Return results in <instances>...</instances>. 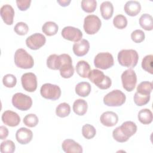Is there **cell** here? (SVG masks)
I'll use <instances>...</instances> for the list:
<instances>
[{
	"label": "cell",
	"instance_id": "6da1fadb",
	"mask_svg": "<svg viewBox=\"0 0 153 153\" xmlns=\"http://www.w3.org/2000/svg\"><path fill=\"white\" fill-rule=\"evenodd\" d=\"M136 124L133 121H127L114 130L112 136L118 142L123 143L127 141L131 136L136 133Z\"/></svg>",
	"mask_w": 153,
	"mask_h": 153
},
{
	"label": "cell",
	"instance_id": "7a4b0ae2",
	"mask_svg": "<svg viewBox=\"0 0 153 153\" xmlns=\"http://www.w3.org/2000/svg\"><path fill=\"white\" fill-rule=\"evenodd\" d=\"M117 57L120 65L124 67L133 68L137 64L139 55L134 50L124 49L118 53Z\"/></svg>",
	"mask_w": 153,
	"mask_h": 153
},
{
	"label": "cell",
	"instance_id": "3957f363",
	"mask_svg": "<svg viewBox=\"0 0 153 153\" xmlns=\"http://www.w3.org/2000/svg\"><path fill=\"white\" fill-rule=\"evenodd\" d=\"M88 78L91 82L102 90L109 88L112 84L111 79L108 76L105 75L103 72L99 69L90 71Z\"/></svg>",
	"mask_w": 153,
	"mask_h": 153
},
{
	"label": "cell",
	"instance_id": "277c9868",
	"mask_svg": "<svg viewBox=\"0 0 153 153\" xmlns=\"http://www.w3.org/2000/svg\"><path fill=\"white\" fill-rule=\"evenodd\" d=\"M15 65L19 68L30 69L34 65V60L32 56L23 49H17L14 54Z\"/></svg>",
	"mask_w": 153,
	"mask_h": 153
},
{
	"label": "cell",
	"instance_id": "5b68a950",
	"mask_svg": "<svg viewBox=\"0 0 153 153\" xmlns=\"http://www.w3.org/2000/svg\"><path fill=\"white\" fill-rule=\"evenodd\" d=\"M125 94L120 90H114L103 97V103L108 106H120L126 102Z\"/></svg>",
	"mask_w": 153,
	"mask_h": 153
},
{
	"label": "cell",
	"instance_id": "8992f818",
	"mask_svg": "<svg viewBox=\"0 0 153 153\" xmlns=\"http://www.w3.org/2000/svg\"><path fill=\"white\" fill-rule=\"evenodd\" d=\"M102 25L100 19L98 16L90 14L84 18L83 27L86 33L88 35H93L97 33Z\"/></svg>",
	"mask_w": 153,
	"mask_h": 153
},
{
	"label": "cell",
	"instance_id": "52a82bcc",
	"mask_svg": "<svg viewBox=\"0 0 153 153\" xmlns=\"http://www.w3.org/2000/svg\"><path fill=\"white\" fill-rule=\"evenodd\" d=\"M13 105L21 111H27L32 105V98L22 93H17L12 97Z\"/></svg>",
	"mask_w": 153,
	"mask_h": 153
},
{
	"label": "cell",
	"instance_id": "ba28073f",
	"mask_svg": "<svg viewBox=\"0 0 153 153\" xmlns=\"http://www.w3.org/2000/svg\"><path fill=\"white\" fill-rule=\"evenodd\" d=\"M40 93L45 99L56 100L61 96V89L57 85L45 83L41 86Z\"/></svg>",
	"mask_w": 153,
	"mask_h": 153
},
{
	"label": "cell",
	"instance_id": "9c48e42d",
	"mask_svg": "<svg viewBox=\"0 0 153 153\" xmlns=\"http://www.w3.org/2000/svg\"><path fill=\"white\" fill-rule=\"evenodd\" d=\"M114 58L112 55L108 52L98 53L94 57V66L101 69H107L114 65Z\"/></svg>",
	"mask_w": 153,
	"mask_h": 153
},
{
	"label": "cell",
	"instance_id": "30bf717a",
	"mask_svg": "<svg viewBox=\"0 0 153 153\" xmlns=\"http://www.w3.org/2000/svg\"><path fill=\"white\" fill-rule=\"evenodd\" d=\"M121 78L123 88L126 91H131L134 89L137 82V76L133 69H128L124 71Z\"/></svg>",
	"mask_w": 153,
	"mask_h": 153
},
{
	"label": "cell",
	"instance_id": "8fae6325",
	"mask_svg": "<svg viewBox=\"0 0 153 153\" xmlns=\"http://www.w3.org/2000/svg\"><path fill=\"white\" fill-rule=\"evenodd\" d=\"M23 88L28 92H33L37 88L36 76L32 72L25 73L21 77Z\"/></svg>",
	"mask_w": 153,
	"mask_h": 153
},
{
	"label": "cell",
	"instance_id": "7c38bea8",
	"mask_svg": "<svg viewBox=\"0 0 153 153\" xmlns=\"http://www.w3.org/2000/svg\"><path fill=\"white\" fill-rule=\"evenodd\" d=\"M45 41L46 38L44 35L40 33H35L26 38V44L30 49L36 50L42 47Z\"/></svg>",
	"mask_w": 153,
	"mask_h": 153
},
{
	"label": "cell",
	"instance_id": "4fadbf2b",
	"mask_svg": "<svg viewBox=\"0 0 153 153\" xmlns=\"http://www.w3.org/2000/svg\"><path fill=\"white\" fill-rule=\"evenodd\" d=\"M62 36L65 39L76 42L81 39L82 33L78 28L69 26L62 29Z\"/></svg>",
	"mask_w": 153,
	"mask_h": 153
},
{
	"label": "cell",
	"instance_id": "5bb4252c",
	"mask_svg": "<svg viewBox=\"0 0 153 153\" xmlns=\"http://www.w3.org/2000/svg\"><path fill=\"white\" fill-rule=\"evenodd\" d=\"M2 121L5 124L10 127H16L20 122L19 115L15 112L7 110L4 112L2 115Z\"/></svg>",
	"mask_w": 153,
	"mask_h": 153
},
{
	"label": "cell",
	"instance_id": "9a60e30c",
	"mask_svg": "<svg viewBox=\"0 0 153 153\" xmlns=\"http://www.w3.org/2000/svg\"><path fill=\"white\" fill-rule=\"evenodd\" d=\"M33 137L32 131L26 128L21 127L18 129L16 133V138L17 141L22 145H25L29 143Z\"/></svg>",
	"mask_w": 153,
	"mask_h": 153
},
{
	"label": "cell",
	"instance_id": "2e32d148",
	"mask_svg": "<svg viewBox=\"0 0 153 153\" xmlns=\"http://www.w3.org/2000/svg\"><path fill=\"white\" fill-rule=\"evenodd\" d=\"M62 148L64 152L66 153H82V146L75 140L67 139L63 140L62 144Z\"/></svg>",
	"mask_w": 153,
	"mask_h": 153
},
{
	"label": "cell",
	"instance_id": "e0dca14e",
	"mask_svg": "<svg viewBox=\"0 0 153 153\" xmlns=\"http://www.w3.org/2000/svg\"><path fill=\"white\" fill-rule=\"evenodd\" d=\"M100 120L103 126L106 127H112L116 125L118 123V117L114 112L106 111L101 115Z\"/></svg>",
	"mask_w": 153,
	"mask_h": 153
},
{
	"label": "cell",
	"instance_id": "ac0fdd59",
	"mask_svg": "<svg viewBox=\"0 0 153 153\" xmlns=\"http://www.w3.org/2000/svg\"><path fill=\"white\" fill-rule=\"evenodd\" d=\"M1 16L5 24L11 25L14 16V10L12 6L9 4L2 5L1 8Z\"/></svg>",
	"mask_w": 153,
	"mask_h": 153
},
{
	"label": "cell",
	"instance_id": "d6986e66",
	"mask_svg": "<svg viewBox=\"0 0 153 153\" xmlns=\"http://www.w3.org/2000/svg\"><path fill=\"white\" fill-rule=\"evenodd\" d=\"M90 49V43L85 39H81L79 41L74 43L72 50L74 54L79 57L85 55Z\"/></svg>",
	"mask_w": 153,
	"mask_h": 153
},
{
	"label": "cell",
	"instance_id": "ffe728a7",
	"mask_svg": "<svg viewBox=\"0 0 153 153\" xmlns=\"http://www.w3.org/2000/svg\"><path fill=\"white\" fill-rule=\"evenodd\" d=\"M124 10L127 15L136 16L141 10V5L137 1H128L125 4Z\"/></svg>",
	"mask_w": 153,
	"mask_h": 153
},
{
	"label": "cell",
	"instance_id": "44dd1931",
	"mask_svg": "<svg viewBox=\"0 0 153 153\" xmlns=\"http://www.w3.org/2000/svg\"><path fill=\"white\" fill-rule=\"evenodd\" d=\"M100 10L102 17L105 20H109L112 17L114 13V7L110 1H104L100 6Z\"/></svg>",
	"mask_w": 153,
	"mask_h": 153
},
{
	"label": "cell",
	"instance_id": "7402d4cb",
	"mask_svg": "<svg viewBox=\"0 0 153 153\" xmlns=\"http://www.w3.org/2000/svg\"><path fill=\"white\" fill-rule=\"evenodd\" d=\"M88 108V105L85 100L78 99L76 100L73 104V111L78 115H84Z\"/></svg>",
	"mask_w": 153,
	"mask_h": 153
},
{
	"label": "cell",
	"instance_id": "603a6c76",
	"mask_svg": "<svg viewBox=\"0 0 153 153\" xmlns=\"http://www.w3.org/2000/svg\"><path fill=\"white\" fill-rule=\"evenodd\" d=\"M91 85L89 82L83 81L79 82L75 86V93L81 97H87L91 92Z\"/></svg>",
	"mask_w": 153,
	"mask_h": 153
},
{
	"label": "cell",
	"instance_id": "cb8c5ba5",
	"mask_svg": "<svg viewBox=\"0 0 153 153\" xmlns=\"http://www.w3.org/2000/svg\"><path fill=\"white\" fill-rule=\"evenodd\" d=\"M76 71L82 78H87L90 72V65L84 60H79L76 65Z\"/></svg>",
	"mask_w": 153,
	"mask_h": 153
},
{
	"label": "cell",
	"instance_id": "d4e9b609",
	"mask_svg": "<svg viewBox=\"0 0 153 153\" xmlns=\"http://www.w3.org/2000/svg\"><path fill=\"white\" fill-rule=\"evenodd\" d=\"M140 26L146 30H151L153 29L152 17L147 13L143 14L139 19Z\"/></svg>",
	"mask_w": 153,
	"mask_h": 153
},
{
	"label": "cell",
	"instance_id": "484cf974",
	"mask_svg": "<svg viewBox=\"0 0 153 153\" xmlns=\"http://www.w3.org/2000/svg\"><path fill=\"white\" fill-rule=\"evenodd\" d=\"M137 118L141 123L149 124L152 121V113L149 109H143L139 112Z\"/></svg>",
	"mask_w": 153,
	"mask_h": 153
},
{
	"label": "cell",
	"instance_id": "4316f807",
	"mask_svg": "<svg viewBox=\"0 0 153 153\" xmlns=\"http://www.w3.org/2000/svg\"><path fill=\"white\" fill-rule=\"evenodd\" d=\"M59 26L54 22H47L42 26V30L47 36H53L57 33Z\"/></svg>",
	"mask_w": 153,
	"mask_h": 153
},
{
	"label": "cell",
	"instance_id": "83f0119b",
	"mask_svg": "<svg viewBox=\"0 0 153 153\" xmlns=\"http://www.w3.org/2000/svg\"><path fill=\"white\" fill-rule=\"evenodd\" d=\"M60 75L64 78H69L74 74V68L72 66V62L64 64L59 69Z\"/></svg>",
	"mask_w": 153,
	"mask_h": 153
},
{
	"label": "cell",
	"instance_id": "f1b7e54d",
	"mask_svg": "<svg viewBox=\"0 0 153 153\" xmlns=\"http://www.w3.org/2000/svg\"><path fill=\"white\" fill-rule=\"evenodd\" d=\"M70 112L71 107L66 102L60 103L56 108V114L60 118H64L68 116Z\"/></svg>",
	"mask_w": 153,
	"mask_h": 153
},
{
	"label": "cell",
	"instance_id": "f546056e",
	"mask_svg": "<svg viewBox=\"0 0 153 153\" xmlns=\"http://www.w3.org/2000/svg\"><path fill=\"white\" fill-rule=\"evenodd\" d=\"M152 90V84L149 81H142L137 87V92L142 94H150Z\"/></svg>",
	"mask_w": 153,
	"mask_h": 153
},
{
	"label": "cell",
	"instance_id": "4dcf8cb0",
	"mask_svg": "<svg viewBox=\"0 0 153 153\" xmlns=\"http://www.w3.org/2000/svg\"><path fill=\"white\" fill-rule=\"evenodd\" d=\"M96 133V130L94 127L91 124H86L82 127V134L83 136L87 139H91L93 138Z\"/></svg>",
	"mask_w": 153,
	"mask_h": 153
},
{
	"label": "cell",
	"instance_id": "1f68e13d",
	"mask_svg": "<svg viewBox=\"0 0 153 153\" xmlns=\"http://www.w3.org/2000/svg\"><path fill=\"white\" fill-rule=\"evenodd\" d=\"M15 149V144L11 140H6L1 143L0 151L1 153H13Z\"/></svg>",
	"mask_w": 153,
	"mask_h": 153
},
{
	"label": "cell",
	"instance_id": "d6a6232c",
	"mask_svg": "<svg viewBox=\"0 0 153 153\" xmlns=\"http://www.w3.org/2000/svg\"><path fill=\"white\" fill-rule=\"evenodd\" d=\"M97 7V1L95 0H82L81 1V8L86 13H93Z\"/></svg>",
	"mask_w": 153,
	"mask_h": 153
},
{
	"label": "cell",
	"instance_id": "836d02e7",
	"mask_svg": "<svg viewBox=\"0 0 153 153\" xmlns=\"http://www.w3.org/2000/svg\"><path fill=\"white\" fill-rule=\"evenodd\" d=\"M133 99L135 104L137 106H142L147 104L149 102L150 99V94H142L136 91L134 95Z\"/></svg>",
	"mask_w": 153,
	"mask_h": 153
},
{
	"label": "cell",
	"instance_id": "e575fe53",
	"mask_svg": "<svg viewBox=\"0 0 153 153\" xmlns=\"http://www.w3.org/2000/svg\"><path fill=\"white\" fill-rule=\"evenodd\" d=\"M152 59L153 56L152 54H149L145 56L142 61V68L145 71L149 72L151 74H153Z\"/></svg>",
	"mask_w": 153,
	"mask_h": 153
},
{
	"label": "cell",
	"instance_id": "d590c367",
	"mask_svg": "<svg viewBox=\"0 0 153 153\" xmlns=\"http://www.w3.org/2000/svg\"><path fill=\"white\" fill-rule=\"evenodd\" d=\"M113 24L115 27L120 29H123L127 25V18L122 14H118L114 18Z\"/></svg>",
	"mask_w": 153,
	"mask_h": 153
},
{
	"label": "cell",
	"instance_id": "8d00e7d4",
	"mask_svg": "<svg viewBox=\"0 0 153 153\" xmlns=\"http://www.w3.org/2000/svg\"><path fill=\"white\" fill-rule=\"evenodd\" d=\"M23 123L27 127H35L39 122L38 117L34 114H29L26 115L23 118Z\"/></svg>",
	"mask_w": 153,
	"mask_h": 153
},
{
	"label": "cell",
	"instance_id": "74e56055",
	"mask_svg": "<svg viewBox=\"0 0 153 153\" xmlns=\"http://www.w3.org/2000/svg\"><path fill=\"white\" fill-rule=\"evenodd\" d=\"M3 84L8 88L14 87L17 83L16 77L13 74H7L2 78Z\"/></svg>",
	"mask_w": 153,
	"mask_h": 153
},
{
	"label": "cell",
	"instance_id": "f35d334b",
	"mask_svg": "<svg viewBox=\"0 0 153 153\" xmlns=\"http://www.w3.org/2000/svg\"><path fill=\"white\" fill-rule=\"evenodd\" d=\"M14 32L19 35H25L29 31V27L25 22H18L14 27Z\"/></svg>",
	"mask_w": 153,
	"mask_h": 153
},
{
	"label": "cell",
	"instance_id": "ab89813d",
	"mask_svg": "<svg viewBox=\"0 0 153 153\" xmlns=\"http://www.w3.org/2000/svg\"><path fill=\"white\" fill-rule=\"evenodd\" d=\"M145 33L140 29H136L131 33V39L136 43H140L145 39Z\"/></svg>",
	"mask_w": 153,
	"mask_h": 153
},
{
	"label": "cell",
	"instance_id": "60d3db41",
	"mask_svg": "<svg viewBox=\"0 0 153 153\" xmlns=\"http://www.w3.org/2000/svg\"><path fill=\"white\" fill-rule=\"evenodd\" d=\"M57 58L58 55L56 54L50 55L47 59V67L53 70H57Z\"/></svg>",
	"mask_w": 153,
	"mask_h": 153
},
{
	"label": "cell",
	"instance_id": "b9f144b4",
	"mask_svg": "<svg viewBox=\"0 0 153 153\" xmlns=\"http://www.w3.org/2000/svg\"><path fill=\"white\" fill-rule=\"evenodd\" d=\"M30 0H17L16 4L17 7L21 11H25L28 9L30 5Z\"/></svg>",
	"mask_w": 153,
	"mask_h": 153
},
{
	"label": "cell",
	"instance_id": "7bdbcfd3",
	"mask_svg": "<svg viewBox=\"0 0 153 153\" xmlns=\"http://www.w3.org/2000/svg\"><path fill=\"white\" fill-rule=\"evenodd\" d=\"M8 136V128L4 126H1L0 127V138H1V139L4 140V139H6Z\"/></svg>",
	"mask_w": 153,
	"mask_h": 153
},
{
	"label": "cell",
	"instance_id": "ee69618b",
	"mask_svg": "<svg viewBox=\"0 0 153 153\" xmlns=\"http://www.w3.org/2000/svg\"><path fill=\"white\" fill-rule=\"evenodd\" d=\"M57 2L62 7H66L71 2V0H57Z\"/></svg>",
	"mask_w": 153,
	"mask_h": 153
}]
</instances>
